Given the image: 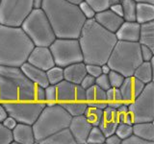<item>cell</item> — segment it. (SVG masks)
Here are the masks:
<instances>
[{"instance_id":"cell-1","label":"cell","mask_w":154,"mask_h":144,"mask_svg":"<svg viewBox=\"0 0 154 144\" xmlns=\"http://www.w3.org/2000/svg\"><path fill=\"white\" fill-rule=\"evenodd\" d=\"M78 41L85 64H106L118 41L115 33L106 30L94 18L87 19L81 29Z\"/></svg>"},{"instance_id":"cell-2","label":"cell","mask_w":154,"mask_h":144,"mask_svg":"<svg viewBox=\"0 0 154 144\" xmlns=\"http://www.w3.org/2000/svg\"><path fill=\"white\" fill-rule=\"evenodd\" d=\"M42 10L49 20L56 38H78L87 20L78 5L66 0H43Z\"/></svg>"},{"instance_id":"cell-3","label":"cell","mask_w":154,"mask_h":144,"mask_svg":"<svg viewBox=\"0 0 154 144\" xmlns=\"http://www.w3.org/2000/svg\"><path fill=\"white\" fill-rule=\"evenodd\" d=\"M34 46L21 27L0 24V65L19 67L27 62Z\"/></svg>"},{"instance_id":"cell-4","label":"cell","mask_w":154,"mask_h":144,"mask_svg":"<svg viewBox=\"0 0 154 144\" xmlns=\"http://www.w3.org/2000/svg\"><path fill=\"white\" fill-rule=\"evenodd\" d=\"M36 86L19 67L0 65V103L35 101Z\"/></svg>"},{"instance_id":"cell-5","label":"cell","mask_w":154,"mask_h":144,"mask_svg":"<svg viewBox=\"0 0 154 144\" xmlns=\"http://www.w3.org/2000/svg\"><path fill=\"white\" fill-rule=\"evenodd\" d=\"M71 117V115L59 103L45 105L32 125L36 139L35 144H38L42 139L63 129L69 128Z\"/></svg>"},{"instance_id":"cell-6","label":"cell","mask_w":154,"mask_h":144,"mask_svg":"<svg viewBox=\"0 0 154 144\" xmlns=\"http://www.w3.org/2000/svg\"><path fill=\"white\" fill-rule=\"evenodd\" d=\"M143 61L141 56V44L138 41L118 40L114 46L107 64L112 70L124 77L133 76L135 69Z\"/></svg>"},{"instance_id":"cell-7","label":"cell","mask_w":154,"mask_h":144,"mask_svg":"<svg viewBox=\"0 0 154 144\" xmlns=\"http://www.w3.org/2000/svg\"><path fill=\"white\" fill-rule=\"evenodd\" d=\"M20 27L35 46L48 47L56 38L51 24L42 9H33Z\"/></svg>"},{"instance_id":"cell-8","label":"cell","mask_w":154,"mask_h":144,"mask_svg":"<svg viewBox=\"0 0 154 144\" xmlns=\"http://www.w3.org/2000/svg\"><path fill=\"white\" fill-rule=\"evenodd\" d=\"M48 47L52 53L55 65L64 68L71 64L83 62V55L77 38H56Z\"/></svg>"},{"instance_id":"cell-9","label":"cell","mask_w":154,"mask_h":144,"mask_svg":"<svg viewBox=\"0 0 154 144\" xmlns=\"http://www.w3.org/2000/svg\"><path fill=\"white\" fill-rule=\"evenodd\" d=\"M33 11V0H1L0 24L20 27Z\"/></svg>"},{"instance_id":"cell-10","label":"cell","mask_w":154,"mask_h":144,"mask_svg":"<svg viewBox=\"0 0 154 144\" xmlns=\"http://www.w3.org/2000/svg\"><path fill=\"white\" fill-rule=\"evenodd\" d=\"M128 110L134 123L154 122V84L144 86L143 91L132 102L128 103Z\"/></svg>"},{"instance_id":"cell-11","label":"cell","mask_w":154,"mask_h":144,"mask_svg":"<svg viewBox=\"0 0 154 144\" xmlns=\"http://www.w3.org/2000/svg\"><path fill=\"white\" fill-rule=\"evenodd\" d=\"M9 116L17 120V123L33 125L42 109L45 107V102L38 101H17V102L2 103Z\"/></svg>"},{"instance_id":"cell-12","label":"cell","mask_w":154,"mask_h":144,"mask_svg":"<svg viewBox=\"0 0 154 144\" xmlns=\"http://www.w3.org/2000/svg\"><path fill=\"white\" fill-rule=\"evenodd\" d=\"M57 102H71V101H86L85 89L80 85L72 84L63 80L56 85Z\"/></svg>"},{"instance_id":"cell-13","label":"cell","mask_w":154,"mask_h":144,"mask_svg":"<svg viewBox=\"0 0 154 144\" xmlns=\"http://www.w3.org/2000/svg\"><path fill=\"white\" fill-rule=\"evenodd\" d=\"M27 62L45 71L55 65L52 53L47 46H34L27 58Z\"/></svg>"},{"instance_id":"cell-14","label":"cell","mask_w":154,"mask_h":144,"mask_svg":"<svg viewBox=\"0 0 154 144\" xmlns=\"http://www.w3.org/2000/svg\"><path fill=\"white\" fill-rule=\"evenodd\" d=\"M91 127V124L87 120L84 114L71 117L69 129L76 144H87V137Z\"/></svg>"},{"instance_id":"cell-15","label":"cell","mask_w":154,"mask_h":144,"mask_svg":"<svg viewBox=\"0 0 154 144\" xmlns=\"http://www.w3.org/2000/svg\"><path fill=\"white\" fill-rule=\"evenodd\" d=\"M144 86L146 85L136 79L134 76L125 77L123 83L119 88L122 96V101L127 104L132 102L143 91Z\"/></svg>"},{"instance_id":"cell-16","label":"cell","mask_w":154,"mask_h":144,"mask_svg":"<svg viewBox=\"0 0 154 144\" xmlns=\"http://www.w3.org/2000/svg\"><path fill=\"white\" fill-rule=\"evenodd\" d=\"M94 20L97 22L99 25H101L106 30H108L112 33H116L117 30L122 25L124 21L122 16L116 14L110 9L103 10L101 12L95 13V16L94 17Z\"/></svg>"},{"instance_id":"cell-17","label":"cell","mask_w":154,"mask_h":144,"mask_svg":"<svg viewBox=\"0 0 154 144\" xmlns=\"http://www.w3.org/2000/svg\"><path fill=\"white\" fill-rule=\"evenodd\" d=\"M12 134L13 141L11 144H35L36 142L32 125L17 123L12 130Z\"/></svg>"},{"instance_id":"cell-18","label":"cell","mask_w":154,"mask_h":144,"mask_svg":"<svg viewBox=\"0 0 154 144\" xmlns=\"http://www.w3.org/2000/svg\"><path fill=\"white\" fill-rule=\"evenodd\" d=\"M19 68L21 69L23 74L31 82H33L36 86L46 88V86L49 85L47 80V76H46V71L32 65L31 64H29L28 62H25L24 64H22L19 66Z\"/></svg>"},{"instance_id":"cell-19","label":"cell","mask_w":154,"mask_h":144,"mask_svg":"<svg viewBox=\"0 0 154 144\" xmlns=\"http://www.w3.org/2000/svg\"><path fill=\"white\" fill-rule=\"evenodd\" d=\"M140 26L136 21H123L122 25L115 33L118 40L138 41L140 35Z\"/></svg>"},{"instance_id":"cell-20","label":"cell","mask_w":154,"mask_h":144,"mask_svg":"<svg viewBox=\"0 0 154 144\" xmlns=\"http://www.w3.org/2000/svg\"><path fill=\"white\" fill-rule=\"evenodd\" d=\"M87 75L86 64L84 62H75L64 67V80L72 84L80 85L81 81Z\"/></svg>"},{"instance_id":"cell-21","label":"cell","mask_w":154,"mask_h":144,"mask_svg":"<svg viewBox=\"0 0 154 144\" xmlns=\"http://www.w3.org/2000/svg\"><path fill=\"white\" fill-rule=\"evenodd\" d=\"M153 71H154V57L149 62H143L136 69L133 76L142 83L146 85L153 82Z\"/></svg>"},{"instance_id":"cell-22","label":"cell","mask_w":154,"mask_h":144,"mask_svg":"<svg viewBox=\"0 0 154 144\" xmlns=\"http://www.w3.org/2000/svg\"><path fill=\"white\" fill-rule=\"evenodd\" d=\"M38 144H76L69 128L63 129L45 137Z\"/></svg>"},{"instance_id":"cell-23","label":"cell","mask_w":154,"mask_h":144,"mask_svg":"<svg viewBox=\"0 0 154 144\" xmlns=\"http://www.w3.org/2000/svg\"><path fill=\"white\" fill-rule=\"evenodd\" d=\"M138 42L141 45H146L154 51V21L141 24Z\"/></svg>"},{"instance_id":"cell-24","label":"cell","mask_w":154,"mask_h":144,"mask_svg":"<svg viewBox=\"0 0 154 144\" xmlns=\"http://www.w3.org/2000/svg\"><path fill=\"white\" fill-rule=\"evenodd\" d=\"M154 21V4L138 2L136 4V22L143 24Z\"/></svg>"},{"instance_id":"cell-25","label":"cell","mask_w":154,"mask_h":144,"mask_svg":"<svg viewBox=\"0 0 154 144\" xmlns=\"http://www.w3.org/2000/svg\"><path fill=\"white\" fill-rule=\"evenodd\" d=\"M133 134L146 140L154 141V123L153 122H139L132 125Z\"/></svg>"},{"instance_id":"cell-26","label":"cell","mask_w":154,"mask_h":144,"mask_svg":"<svg viewBox=\"0 0 154 144\" xmlns=\"http://www.w3.org/2000/svg\"><path fill=\"white\" fill-rule=\"evenodd\" d=\"M71 116H77V115L84 114L88 104L86 101H71V102H60L59 103Z\"/></svg>"},{"instance_id":"cell-27","label":"cell","mask_w":154,"mask_h":144,"mask_svg":"<svg viewBox=\"0 0 154 144\" xmlns=\"http://www.w3.org/2000/svg\"><path fill=\"white\" fill-rule=\"evenodd\" d=\"M86 102H106V91L95 84L85 90Z\"/></svg>"},{"instance_id":"cell-28","label":"cell","mask_w":154,"mask_h":144,"mask_svg":"<svg viewBox=\"0 0 154 144\" xmlns=\"http://www.w3.org/2000/svg\"><path fill=\"white\" fill-rule=\"evenodd\" d=\"M106 102H107V106L114 109H118L123 103L122 96L119 88L111 86L110 88L106 90Z\"/></svg>"},{"instance_id":"cell-29","label":"cell","mask_w":154,"mask_h":144,"mask_svg":"<svg viewBox=\"0 0 154 144\" xmlns=\"http://www.w3.org/2000/svg\"><path fill=\"white\" fill-rule=\"evenodd\" d=\"M136 4L134 0H122V18L124 21H136Z\"/></svg>"},{"instance_id":"cell-30","label":"cell","mask_w":154,"mask_h":144,"mask_svg":"<svg viewBox=\"0 0 154 144\" xmlns=\"http://www.w3.org/2000/svg\"><path fill=\"white\" fill-rule=\"evenodd\" d=\"M84 115L87 120L91 124V126H98L103 119V110L89 107L88 106Z\"/></svg>"},{"instance_id":"cell-31","label":"cell","mask_w":154,"mask_h":144,"mask_svg":"<svg viewBox=\"0 0 154 144\" xmlns=\"http://www.w3.org/2000/svg\"><path fill=\"white\" fill-rule=\"evenodd\" d=\"M46 76L49 85L56 86L64 80V68L58 65L52 66L51 68L46 70Z\"/></svg>"},{"instance_id":"cell-32","label":"cell","mask_w":154,"mask_h":144,"mask_svg":"<svg viewBox=\"0 0 154 144\" xmlns=\"http://www.w3.org/2000/svg\"><path fill=\"white\" fill-rule=\"evenodd\" d=\"M105 136L100 131L98 126H93L87 137V144H104L105 143Z\"/></svg>"},{"instance_id":"cell-33","label":"cell","mask_w":154,"mask_h":144,"mask_svg":"<svg viewBox=\"0 0 154 144\" xmlns=\"http://www.w3.org/2000/svg\"><path fill=\"white\" fill-rule=\"evenodd\" d=\"M117 110H118V114H119V123H125V124H128V125L134 124L133 116L128 110V104L127 103L123 102L117 109Z\"/></svg>"},{"instance_id":"cell-34","label":"cell","mask_w":154,"mask_h":144,"mask_svg":"<svg viewBox=\"0 0 154 144\" xmlns=\"http://www.w3.org/2000/svg\"><path fill=\"white\" fill-rule=\"evenodd\" d=\"M86 1L97 13L103 11V10L109 9L111 6H113L115 4L122 3V0H86Z\"/></svg>"},{"instance_id":"cell-35","label":"cell","mask_w":154,"mask_h":144,"mask_svg":"<svg viewBox=\"0 0 154 144\" xmlns=\"http://www.w3.org/2000/svg\"><path fill=\"white\" fill-rule=\"evenodd\" d=\"M118 122H114V121H109V120H105L102 119V121L100 122L98 125V128L100 129V131L103 133L105 137H107L111 134H113L116 133V129L118 127Z\"/></svg>"},{"instance_id":"cell-36","label":"cell","mask_w":154,"mask_h":144,"mask_svg":"<svg viewBox=\"0 0 154 144\" xmlns=\"http://www.w3.org/2000/svg\"><path fill=\"white\" fill-rule=\"evenodd\" d=\"M119 137L122 138V140L127 138L133 134V128L132 125H128L125 123H119L118 127L116 129V133H115Z\"/></svg>"},{"instance_id":"cell-37","label":"cell","mask_w":154,"mask_h":144,"mask_svg":"<svg viewBox=\"0 0 154 144\" xmlns=\"http://www.w3.org/2000/svg\"><path fill=\"white\" fill-rule=\"evenodd\" d=\"M45 105H53L57 102V90L56 86L48 85L45 88Z\"/></svg>"},{"instance_id":"cell-38","label":"cell","mask_w":154,"mask_h":144,"mask_svg":"<svg viewBox=\"0 0 154 144\" xmlns=\"http://www.w3.org/2000/svg\"><path fill=\"white\" fill-rule=\"evenodd\" d=\"M124 78L125 77L122 74H120L118 71H115V70H111L108 73L109 83L112 88H119V86H122V84L123 83Z\"/></svg>"},{"instance_id":"cell-39","label":"cell","mask_w":154,"mask_h":144,"mask_svg":"<svg viewBox=\"0 0 154 144\" xmlns=\"http://www.w3.org/2000/svg\"><path fill=\"white\" fill-rule=\"evenodd\" d=\"M78 7L80 9L81 13L83 14V16L86 17V19H91V18L94 17L96 12L94 11V9L91 7L88 2L86 1V0L82 1L78 5Z\"/></svg>"},{"instance_id":"cell-40","label":"cell","mask_w":154,"mask_h":144,"mask_svg":"<svg viewBox=\"0 0 154 144\" xmlns=\"http://www.w3.org/2000/svg\"><path fill=\"white\" fill-rule=\"evenodd\" d=\"M12 141V131L7 129L2 123H0V144H11Z\"/></svg>"},{"instance_id":"cell-41","label":"cell","mask_w":154,"mask_h":144,"mask_svg":"<svg viewBox=\"0 0 154 144\" xmlns=\"http://www.w3.org/2000/svg\"><path fill=\"white\" fill-rule=\"evenodd\" d=\"M103 119L119 123V114H118L117 109H114L112 107L107 106V107L103 110Z\"/></svg>"},{"instance_id":"cell-42","label":"cell","mask_w":154,"mask_h":144,"mask_svg":"<svg viewBox=\"0 0 154 144\" xmlns=\"http://www.w3.org/2000/svg\"><path fill=\"white\" fill-rule=\"evenodd\" d=\"M122 144H154V141L146 140V139L132 134L131 136H128L127 138L123 139L122 141Z\"/></svg>"},{"instance_id":"cell-43","label":"cell","mask_w":154,"mask_h":144,"mask_svg":"<svg viewBox=\"0 0 154 144\" xmlns=\"http://www.w3.org/2000/svg\"><path fill=\"white\" fill-rule=\"evenodd\" d=\"M95 85L98 86L100 88H102L103 90H107L108 88H111L110 83H109V79H108V75L105 74H100L98 77L95 78Z\"/></svg>"},{"instance_id":"cell-44","label":"cell","mask_w":154,"mask_h":144,"mask_svg":"<svg viewBox=\"0 0 154 144\" xmlns=\"http://www.w3.org/2000/svg\"><path fill=\"white\" fill-rule=\"evenodd\" d=\"M86 70H87V74H89L91 76L94 77H98L100 74H102V71H101V66L98 64H86Z\"/></svg>"},{"instance_id":"cell-45","label":"cell","mask_w":154,"mask_h":144,"mask_svg":"<svg viewBox=\"0 0 154 144\" xmlns=\"http://www.w3.org/2000/svg\"><path fill=\"white\" fill-rule=\"evenodd\" d=\"M141 56L143 62H149L154 56V51L146 45H141Z\"/></svg>"},{"instance_id":"cell-46","label":"cell","mask_w":154,"mask_h":144,"mask_svg":"<svg viewBox=\"0 0 154 144\" xmlns=\"http://www.w3.org/2000/svg\"><path fill=\"white\" fill-rule=\"evenodd\" d=\"M94 84H95V78H94V77L91 76V75H89V74H87V75L84 77V78H83V80L81 81L80 86L86 90L87 88H91V86H94Z\"/></svg>"},{"instance_id":"cell-47","label":"cell","mask_w":154,"mask_h":144,"mask_svg":"<svg viewBox=\"0 0 154 144\" xmlns=\"http://www.w3.org/2000/svg\"><path fill=\"white\" fill-rule=\"evenodd\" d=\"M45 88L37 86L36 91H35V101H38V102H45Z\"/></svg>"},{"instance_id":"cell-48","label":"cell","mask_w":154,"mask_h":144,"mask_svg":"<svg viewBox=\"0 0 154 144\" xmlns=\"http://www.w3.org/2000/svg\"><path fill=\"white\" fill-rule=\"evenodd\" d=\"M2 124L4 125L5 127H6L7 129H9V130H12L16 127V125L17 124V120L14 119V118H13L12 116H8L5 118L3 121H2Z\"/></svg>"},{"instance_id":"cell-49","label":"cell","mask_w":154,"mask_h":144,"mask_svg":"<svg viewBox=\"0 0 154 144\" xmlns=\"http://www.w3.org/2000/svg\"><path fill=\"white\" fill-rule=\"evenodd\" d=\"M122 138L119 137L116 134H111V136H107L105 139L106 144H122Z\"/></svg>"},{"instance_id":"cell-50","label":"cell","mask_w":154,"mask_h":144,"mask_svg":"<svg viewBox=\"0 0 154 144\" xmlns=\"http://www.w3.org/2000/svg\"><path fill=\"white\" fill-rule=\"evenodd\" d=\"M111 11H113L116 14H118V16H122V14H123V10H122V3H118V4H115L113 6H111L109 8Z\"/></svg>"},{"instance_id":"cell-51","label":"cell","mask_w":154,"mask_h":144,"mask_svg":"<svg viewBox=\"0 0 154 144\" xmlns=\"http://www.w3.org/2000/svg\"><path fill=\"white\" fill-rule=\"evenodd\" d=\"M89 107H93L96 109H100V110H104L107 107V102H89L87 103Z\"/></svg>"},{"instance_id":"cell-52","label":"cell","mask_w":154,"mask_h":144,"mask_svg":"<svg viewBox=\"0 0 154 144\" xmlns=\"http://www.w3.org/2000/svg\"><path fill=\"white\" fill-rule=\"evenodd\" d=\"M8 116V113L5 110L2 103H0V123H2L3 120Z\"/></svg>"},{"instance_id":"cell-53","label":"cell","mask_w":154,"mask_h":144,"mask_svg":"<svg viewBox=\"0 0 154 144\" xmlns=\"http://www.w3.org/2000/svg\"><path fill=\"white\" fill-rule=\"evenodd\" d=\"M101 71H102V74H105V75H108L109 72L112 70L110 68V66L108 65V64L106 62V64H101Z\"/></svg>"},{"instance_id":"cell-54","label":"cell","mask_w":154,"mask_h":144,"mask_svg":"<svg viewBox=\"0 0 154 144\" xmlns=\"http://www.w3.org/2000/svg\"><path fill=\"white\" fill-rule=\"evenodd\" d=\"M43 0H33V9H42Z\"/></svg>"},{"instance_id":"cell-55","label":"cell","mask_w":154,"mask_h":144,"mask_svg":"<svg viewBox=\"0 0 154 144\" xmlns=\"http://www.w3.org/2000/svg\"><path fill=\"white\" fill-rule=\"evenodd\" d=\"M135 2H142V3H150V4H154V0H134Z\"/></svg>"},{"instance_id":"cell-56","label":"cell","mask_w":154,"mask_h":144,"mask_svg":"<svg viewBox=\"0 0 154 144\" xmlns=\"http://www.w3.org/2000/svg\"><path fill=\"white\" fill-rule=\"evenodd\" d=\"M66 1H69L72 4H75V5H79L82 1H84V0H66Z\"/></svg>"},{"instance_id":"cell-57","label":"cell","mask_w":154,"mask_h":144,"mask_svg":"<svg viewBox=\"0 0 154 144\" xmlns=\"http://www.w3.org/2000/svg\"><path fill=\"white\" fill-rule=\"evenodd\" d=\"M0 1H1V0H0Z\"/></svg>"}]
</instances>
